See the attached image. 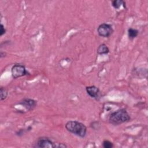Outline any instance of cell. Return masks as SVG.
<instances>
[{
  "label": "cell",
  "instance_id": "obj_1",
  "mask_svg": "<svg viewBox=\"0 0 148 148\" xmlns=\"http://www.w3.org/2000/svg\"><path fill=\"white\" fill-rule=\"evenodd\" d=\"M65 128L69 132L80 138H84L86 135L87 128L86 125L77 121H68L65 124Z\"/></svg>",
  "mask_w": 148,
  "mask_h": 148
},
{
  "label": "cell",
  "instance_id": "obj_2",
  "mask_svg": "<svg viewBox=\"0 0 148 148\" xmlns=\"http://www.w3.org/2000/svg\"><path fill=\"white\" fill-rule=\"evenodd\" d=\"M130 120V114L124 109H121L112 113L109 117L110 123L113 125H119L127 122Z\"/></svg>",
  "mask_w": 148,
  "mask_h": 148
},
{
  "label": "cell",
  "instance_id": "obj_3",
  "mask_svg": "<svg viewBox=\"0 0 148 148\" xmlns=\"http://www.w3.org/2000/svg\"><path fill=\"white\" fill-rule=\"evenodd\" d=\"M11 73L12 77L14 79L24 76L28 74L25 66L21 64L14 65L11 69Z\"/></svg>",
  "mask_w": 148,
  "mask_h": 148
},
{
  "label": "cell",
  "instance_id": "obj_4",
  "mask_svg": "<svg viewBox=\"0 0 148 148\" xmlns=\"http://www.w3.org/2000/svg\"><path fill=\"white\" fill-rule=\"evenodd\" d=\"M97 32L100 36L108 38L112 35L113 29L111 25L107 23H102L98 26Z\"/></svg>",
  "mask_w": 148,
  "mask_h": 148
},
{
  "label": "cell",
  "instance_id": "obj_5",
  "mask_svg": "<svg viewBox=\"0 0 148 148\" xmlns=\"http://www.w3.org/2000/svg\"><path fill=\"white\" fill-rule=\"evenodd\" d=\"M57 144L53 142L50 139L46 137H42L38 139L35 147L39 148H51V147H57Z\"/></svg>",
  "mask_w": 148,
  "mask_h": 148
},
{
  "label": "cell",
  "instance_id": "obj_6",
  "mask_svg": "<svg viewBox=\"0 0 148 148\" xmlns=\"http://www.w3.org/2000/svg\"><path fill=\"white\" fill-rule=\"evenodd\" d=\"M86 90L88 95L92 98L99 99L101 98V92L99 89L95 86H90L86 87Z\"/></svg>",
  "mask_w": 148,
  "mask_h": 148
},
{
  "label": "cell",
  "instance_id": "obj_7",
  "mask_svg": "<svg viewBox=\"0 0 148 148\" xmlns=\"http://www.w3.org/2000/svg\"><path fill=\"white\" fill-rule=\"evenodd\" d=\"M19 104L23 106L28 110H32L36 106V101L32 99L29 98L24 99L19 103Z\"/></svg>",
  "mask_w": 148,
  "mask_h": 148
},
{
  "label": "cell",
  "instance_id": "obj_8",
  "mask_svg": "<svg viewBox=\"0 0 148 148\" xmlns=\"http://www.w3.org/2000/svg\"><path fill=\"white\" fill-rule=\"evenodd\" d=\"M97 51L98 54H106L109 52V49L105 44L102 43L98 46Z\"/></svg>",
  "mask_w": 148,
  "mask_h": 148
},
{
  "label": "cell",
  "instance_id": "obj_9",
  "mask_svg": "<svg viewBox=\"0 0 148 148\" xmlns=\"http://www.w3.org/2000/svg\"><path fill=\"white\" fill-rule=\"evenodd\" d=\"M138 31L136 29L132 28H130L128 29V38L130 39H133L134 38H135L138 35Z\"/></svg>",
  "mask_w": 148,
  "mask_h": 148
},
{
  "label": "cell",
  "instance_id": "obj_10",
  "mask_svg": "<svg viewBox=\"0 0 148 148\" xmlns=\"http://www.w3.org/2000/svg\"><path fill=\"white\" fill-rule=\"evenodd\" d=\"M112 6L116 9H119L120 6H121V5H124V7H125V3L124 2V1H122V0H114L112 2Z\"/></svg>",
  "mask_w": 148,
  "mask_h": 148
},
{
  "label": "cell",
  "instance_id": "obj_11",
  "mask_svg": "<svg viewBox=\"0 0 148 148\" xmlns=\"http://www.w3.org/2000/svg\"><path fill=\"white\" fill-rule=\"evenodd\" d=\"M0 94H1V101L5 99L8 96V91L4 87H1L0 89Z\"/></svg>",
  "mask_w": 148,
  "mask_h": 148
},
{
  "label": "cell",
  "instance_id": "obj_12",
  "mask_svg": "<svg viewBox=\"0 0 148 148\" xmlns=\"http://www.w3.org/2000/svg\"><path fill=\"white\" fill-rule=\"evenodd\" d=\"M102 146L104 148H112L113 147V143L108 140H104L102 142Z\"/></svg>",
  "mask_w": 148,
  "mask_h": 148
},
{
  "label": "cell",
  "instance_id": "obj_13",
  "mask_svg": "<svg viewBox=\"0 0 148 148\" xmlns=\"http://www.w3.org/2000/svg\"><path fill=\"white\" fill-rule=\"evenodd\" d=\"M6 33V29L4 25L2 24H1V31H0V36H2Z\"/></svg>",
  "mask_w": 148,
  "mask_h": 148
},
{
  "label": "cell",
  "instance_id": "obj_14",
  "mask_svg": "<svg viewBox=\"0 0 148 148\" xmlns=\"http://www.w3.org/2000/svg\"><path fill=\"white\" fill-rule=\"evenodd\" d=\"M5 55H6V53H5V52L3 53L2 51H1V53H0V57H1V58H2L3 57H5Z\"/></svg>",
  "mask_w": 148,
  "mask_h": 148
}]
</instances>
